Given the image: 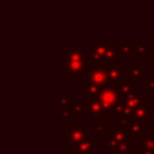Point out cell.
<instances>
[{
    "mask_svg": "<svg viewBox=\"0 0 154 154\" xmlns=\"http://www.w3.org/2000/svg\"><path fill=\"white\" fill-rule=\"evenodd\" d=\"M131 137L128 132V130L122 126L119 123L113 124L111 130H107V149L109 152H113L116 149V147L125 141H129Z\"/></svg>",
    "mask_w": 154,
    "mask_h": 154,
    "instance_id": "1",
    "label": "cell"
},
{
    "mask_svg": "<svg viewBox=\"0 0 154 154\" xmlns=\"http://www.w3.org/2000/svg\"><path fill=\"white\" fill-rule=\"evenodd\" d=\"M102 69H105L106 73H107V79H108V84L112 85H118L122 81V76H123V64L122 63H108V64H103L101 66Z\"/></svg>",
    "mask_w": 154,
    "mask_h": 154,
    "instance_id": "2",
    "label": "cell"
},
{
    "mask_svg": "<svg viewBox=\"0 0 154 154\" xmlns=\"http://www.w3.org/2000/svg\"><path fill=\"white\" fill-rule=\"evenodd\" d=\"M150 113H152V103H150V101H147L146 100L140 107H137L135 109V112L132 113L131 118L135 119V120H137V122H142V123L146 124L152 118Z\"/></svg>",
    "mask_w": 154,
    "mask_h": 154,
    "instance_id": "3",
    "label": "cell"
},
{
    "mask_svg": "<svg viewBox=\"0 0 154 154\" xmlns=\"http://www.w3.org/2000/svg\"><path fill=\"white\" fill-rule=\"evenodd\" d=\"M126 130H128V132L132 140H141L146 135V124L130 118V122L126 126Z\"/></svg>",
    "mask_w": 154,
    "mask_h": 154,
    "instance_id": "4",
    "label": "cell"
},
{
    "mask_svg": "<svg viewBox=\"0 0 154 154\" xmlns=\"http://www.w3.org/2000/svg\"><path fill=\"white\" fill-rule=\"evenodd\" d=\"M78 125L76 126L75 124L71 125V128L69 129V141L72 142V143H81L82 141L84 140H88V135H89V130L88 129H82V130H78L77 129Z\"/></svg>",
    "mask_w": 154,
    "mask_h": 154,
    "instance_id": "5",
    "label": "cell"
},
{
    "mask_svg": "<svg viewBox=\"0 0 154 154\" xmlns=\"http://www.w3.org/2000/svg\"><path fill=\"white\" fill-rule=\"evenodd\" d=\"M129 69H130L129 78H131L132 81H136V79H146V69L144 67H141L140 64H137V63H130L129 64Z\"/></svg>",
    "mask_w": 154,
    "mask_h": 154,
    "instance_id": "6",
    "label": "cell"
},
{
    "mask_svg": "<svg viewBox=\"0 0 154 154\" xmlns=\"http://www.w3.org/2000/svg\"><path fill=\"white\" fill-rule=\"evenodd\" d=\"M116 49L118 55L120 57H134V42H128V41L118 42Z\"/></svg>",
    "mask_w": 154,
    "mask_h": 154,
    "instance_id": "7",
    "label": "cell"
},
{
    "mask_svg": "<svg viewBox=\"0 0 154 154\" xmlns=\"http://www.w3.org/2000/svg\"><path fill=\"white\" fill-rule=\"evenodd\" d=\"M78 149L82 154H95V142L93 140H84L76 146V150Z\"/></svg>",
    "mask_w": 154,
    "mask_h": 154,
    "instance_id": "8",
    "label": "cell"
},
{
    "mask_svg": "<svg viewBox=\"0 0 154 154\" xmlns=\"http://www.w3.org/2000/svg\"><path fill=\"white\" fill-rule=\"evenodd\" d=\"M150 47L146 45L143 41H136L134 42V57H144L149 53Z\"/></svg>",
    "mask_w": 154,
    "mask_h": 154,
    "instance_id": "9",
    "label": "cell"
},
{
    "mask_svg": "<svg viewBox=\"0 0 154 154\" xmlns=\"http://www.w3.org/2000/svg\"><path fill=\"white\" fill-rule=\"evenodd\" d=\"M117 87H118V90H119V93L122 94V96H125L126 94H129V93L132 90L134 81H132L131 78L122 79V81H120V83H119Z\"/></svg>",
    "mask_w": 154,
    "mask_h": 154,
    "instance_id": "10",
    "label": "cell"
},
{
    "mask_svg": "<svg viewBox=\"0 0 154 154\" xmlns=\"http://www.w3.org/2000/svg\"><path fill=\"white\" fill-rule=\"evenodd\" d=\"M140 146H142V147H144V148L150 149V150L154 152V136H153V134H149V135L146 134L141 138V144Z\"/></svg>",
    "mask_w": 154,
    "mask_h": 154,
    "instance_id": "11",
    "label": "cell"
},
{
    "mask_svg": "<svg viewBox=\"0 0 154 154\" xmlns=\"http://www.w3.org/2000/svg\"><path fill=\"white\" fill-rule=\"evenodd\" d=\"M146 87H147V90L154 91V77L150 76V77L146 81Z\"/></svg>",
    "mask_w": 154,
    "mask_h": 154,
    "instance_id": "12",
    "label": "cell"
},
{
    "mask_svg": "<svg viewBox=\"0 0 154 154\" xmlns=\"http://www.w3.org/2000/svg\"><path fill=\"white\" fill-rule=\"evenodd\" d=\"M96 132H97V134H106V132H107V126H106V124H103V123L97 124V126H96Z\"/></svg>",
    "mask_w": 154,
    "mask_h": 154,
    "instance_id": "13",
    "label": "cell"
},
{
    "mask_svg": "<svg viewBox=\"0 0 154 154\" xmlns=\"http://www.w3.org/2000/svg\"><path fill=\"white\" fill-rule=\"evenodd\" d=\"M138 154H154V152L150 150V149H147V148H144V147H142V146H140Z\"/></svg>",
    "mask_w": 154,
    "mask_h": 154,
    "instance_id": "14",
    "label": "cell"
},
{
    "mask_svg": "<svg viewBox=\"0 0 154 154\" xmlns=\"http://www.w3.org/2000/svg\"><path fill=\"white\" fill-rule=\"evenodd\" d=\"M150 51H149V54H150V57L152 58H154V41H152L150 42Z\"/></svg>",
    "mask_w": 154,
    "mask_h": 154,
    "instance_id": "15",
    "label": "cell"
},
{
    "mask_svg": "<svg viewBox=\"0 0 154 154\" xmlns=\"http://www.w3.org/2000/svg\"><path fill=\"white\" fill-rule=\"evenodd\" d=\"M148 123L150 124V128H152V130H154V118H150Z\"/></svg>",
    "mask_w": 154,
    "mask_h": 154,
    "instance_id": "16",
    "label": "cell"
},
{
    "mask_svg": "<svg viewBox=\"0 0 154 154\" xmlns=\"http://www.w3.org/2000/svg\"><path fill=\"white\" fill-rule=\"evenodd\" d=\"M113 154H126V153H120V152H113Z\"/></svg>",
    "mask_w": 154,
    "mask_h": 154,
    "instance_id": "17",
    "label": "cell"
},
{
    "mask_svg": "<svg viewBox=\"0 0 154 154\" xmlns=\"http://www.w3.org/2000/svg\"><path fill=\"white\" fill-rule=\"evenodd\" d=\"M150 76H152V77H154V73H152V75H150Z\"/></svg>",
    "mask_w": 154,
    "mask_h": 154,
    "instance_id": "18",
    "label": "cell"
},
{
    "mask_svg": "<svg viewBox=\"0 0 154 154\" xmlns=\"http://www.w3.org/2000/svg\"><path fill=\"white\" fill-rule=\"evenodd\" d=\"M152 134H153V136H154V130H153V132H152Z\"/></svg>",
    "mask_w": 154,
    "mask_h": 154,
    "instance_id": "19",
    "label": "cell"
}]
</instances>
